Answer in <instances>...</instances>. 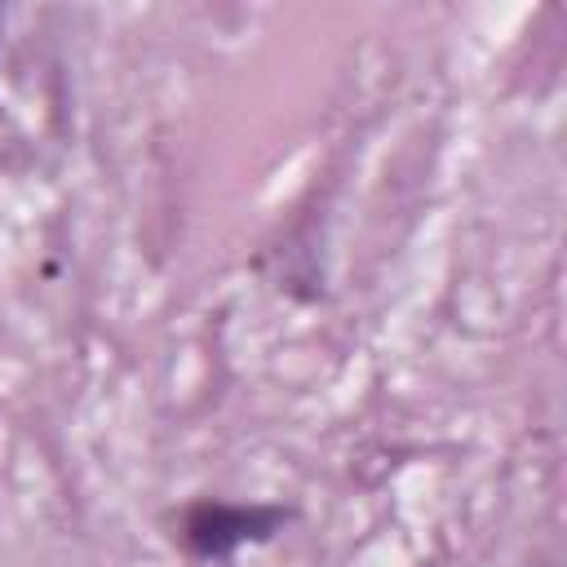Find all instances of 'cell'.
<instances>
[{"label": "cell", "mask_w": 567, "mask_h": 567, "mask_svg": "<svg viewBox=\"0 0 567 567\" xmlns=\"http://www.w3.org/2000/svg\"><path fill=\"white\" fill-rule=\"evenodd\" d=\"M292 509L275 501H217L199 496L177 514V545L199 563H226L244 545H266L288 527Z\"/></svg>", "instance_id": "6da1fadb"}]
</instances>
